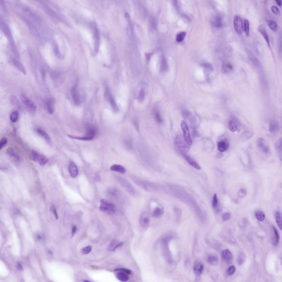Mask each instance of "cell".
I'll return each mask as SVG.
<instances>
[{
	"mask_svg": "<svg viewBox=\"0 0 282 282\" xmlns=\"http://www.w3.org/2000/svg\"><path fill=\"white\" fill-rule=\"evenodd\" d=\"M131 178L137 185L146 191L157 192L162 189L159 184L155 182L142 179L136 176H132Z\"/></svg>",
	"mask_w": 282,
	"mask_h": 282,
	"instance_id": "1",
	"label": "cell"
},
{
	"mask_svg": "<svg viewBox=\"0 0 282 282\" xmlns=\"http://www.w3.org/2000/svg\"><path fill=\"white\" fill-rule=\"evenodd\" d=\"M149 207L152 216L154 218H159L163 215L164 211L161 204L156 201H153L149 204Z\"/></svg>",
	"mask_w": 282,
	"mask_h": 282,
	"instance_id": "2",
	"label": "cell"
},
{
	"mask_svg": "<svg viewBox=\"0 0 282 282\" xmlns=\"http://www.w3.org/2000/svg\"><path fill=\"white\" fill-rule=\"evenodd\" d=\"M184 140L181 136H178L175 138L174 141L176 148L182 155L186 154V152L189 150V145Z\"/></svg>",
	"mask_w": 282,
	"mask_h": 282,
	"instance_id": "3",
	"label": "cell"
},
{
	"mask_svg": "<svg viewBox=\"0 0 282 282\" xmlns=\"http://www.w3.org/2000/svg\"><path fill=\"white\" fill-rule=\"evenodd\" d=\"M21 99L28 111L32 114L35 113L37 109V107L34 102L29 99L24 95H22L21 96Z\"/></svg>",
	"mask_w": 282,
	"mask_h": 282,
	"instance_id": "4",
	"label": "cell"
},
{
	"mask_svg": "<svg viewBox=\"0 0 282 282\" xmlns=\"http://www.w3.org/2000/svg\"><path fill=\"white\" fill-rule=\"evenodd\" d=\"M101 203L99 209L101 211L105 212L107 214L112 215L114 214L116 211V208L114 204L109 203L105 200L102 199L100 201Z\"/></svg>",
	"mask_w": 282,
	"mask_h": 282,
	"instance_id": "5",
	"label": "cell"
},
{
	"mask_svg": "<svg viewBox=\"0 0 282 282\" xmlns=\"http://www.w3.org/2000/svg\"><path fill=\"white\" fill-rule=\"evenodd\" d=\"M119 180L121 185L132 196L136 195L135 188L128 180L123 177H119Z\"/></svg>",
	"mask_w": 282,
	"mask_h": 282,
	"instance_id": "6",
	"label": "cell"
},
{
	"mask_svg": "<svg viewBox=\"0 0 282 282\" xmlns=\"http://www.w3.org/2000/svg\"><path fill=\"white\" fill-rule=\"evenodd\" d=\"M32 154L33 160L40 165L44 166L48 162V159L46 157L36 151L33 150Z\"/></svg>",
	"mask_w": 282,
	"mask_h": 282,
	"instance_id": "7",
	"label": "cell"
},
{
	"mask_svg": "<svg viewBox=\"0 0 282 282\" xmlns=\"http://www.w3.org/2000/svg\"><path fill=\"white\" fill-rule=\"evenodd\" d=\"M181 128L183 132L184 137V140L188 145L191 146L192 143V141L190 136L189 129L184 120H182L181 123Z\"/></svg>",
	"mask_w": 282,
	"mask_h": 282,
	"instance_id": "8",
	"label": "cell"
},
{
	"mask_svg": "<svg viewBox=\"0 0 282 282\" xmlns=\"http://www.w3.org/2000/svg\"><path fill=\"white\" fill-rule=\"evenodd\" d=\"M234 28L237 34L241 35L244 30L243 21L240 16H236L234 18L233 21Z\"/></svg>",
	"mask_w": 282,
	"mask_h": 282,
	"instance_id": "9",
	"label": "cell"
},
{
	"mask_svg": "<svg viewBox=\"0 0 282 282\" xmlns=\"http://www.w3.org/2000/svg\"><path fill=\"white\" fill-rule=\"evenodd\" d=\"M139 221L140 225L142 228L144 229L147 228L150 222L148 213L146 212H142L140 216Z\"/></svg>",
	"mask_w": 282,
	"mask_h": 282,
	"instance_id": "10",
	"label": "cell"
},
{
	"mask_svg": "<svg viewBox=\"0 0 282 282\" xmlns=\"http://www.w3.org/2000/svg\"><path fill=\"white\" fill-rule=\"evenodd\" d=\"M257 145L258 147L263 153H267L269 152V147L263 138H259L257 141Z\"/></svg>",
	"mask_w": 282,
	"mask_h": 282,
	"instance_id": "11",
	"label": "cell"
},
{
	"mask_svg": "<svg viewBox=\"0 0 282 282\" xmlns=\"http://www.w3.org/2000/svg\"><path fill=\"white\" fill-rule=\"evenodd\" d=\"M221 257L223 260L226 263H231L233 259V256L231 252L228 249L223 251L221 253Z\"/></svg>",
	"mask_w": 282,
	"mask_h": 282,
	"instance_id": "12",
	"label": "cell"
},
{
	"mask_svg": "<svg viewBox=\"0 0 282 282\" xmlns=\"http://www.w3.org/2000/svg\"><path fill=\"white\" fill-rule=\"evenodd\" d=\"M259 31L263 36L267 44L269 47L270 49V45L269 37L265 26L263 24L259 25L258 28Z\"/></svg>",
	"mask_w": 282,
	"mask_h": 282,
	"instance_id": "13",
	"label": "cell"
},
{
	"mask_svg": "<svg viewBox=\"0 0 282 282\" xmlns=\"http://www.w3.org/2000/svg\"><path fill=\"white\" fill-rule=\"evenodd\" d=\"M183 156L186 161L193 167L198 170L201 169L200 166L194 159L189 156L187 155L186 154H184L183 155Z\"/></svg>",
	"mask_w": 282,
	"mask_h": 282,
	"instance_id": "14",
	"label": "cell"
},
{
	"mask_svg": "<svg viewBox=\"0 0 282 282\" xmlns=\"http://www.w3.org/2000/svg\"><path fill=\"white\" fill-rule=\"evenodd\" d=\"M69 170L72 177L76 178L78 174V170L76 164L73 162H71L70 163Z\"/></svg>",
	"mask_w": 282,
	"mask_h": 282,
	"instance_id": "15",
	"label": "cell"
},
{
	"mask_svg": "<svg viewBox=\"0 0 282 282\" xmlns=\"http://www.w3.org/2000/svg\"><path fill=\"white\" fill-rule=\"evenodd\" d=\"M229 145L228 141L226 140H223L219 142L218 145V149L221 152L226 151L228 149Z\"/></svg>",
	"mask_w": 282,
	"mask_h": 282,
	"instance_id": "16",
	"label": "cell"
},
{
	"mask_svg": "<svg viewBox=\"0 0 282 282\" xmlns=\"http://www.w3.org/2000/svg\"><path fill=\"white\" fill-rule=\"evenodd\" d=\"M71 92V96L75 104L76 105H79L80 103V100L76 90V87L72 88Z\"/></svg>",
	"mask_w": 282,
	"mask_h": 282,
	"instance_id": "17",
	"label": "cell"
},
{
	"mask_svg": "<svg viewBox=\"0 0 282 282\" xmlns=\"http://www.w3.org/2000/svg\"><path fill=\"white\" fill-rule=\"evenodd\" d=\"M279 125L278 121L275 120L270 121L269 126V130L270 132H274L279 129Z\"/></svg>",
	"mask_w": 282,
	"mask_h": 282,
	"instance_id": "18",
	"label": "cell"
},
{
	"mask_svg": "<svg viewBox=\"0 0 282 282\" xmlns=\"http://www.w3.org/2000/svg\"><path fill=\"white\" fill-rule=\"evenodd\" d=\"M110 170L121 174H124L126 172V169L122 166L119 164H114L110 168Z\"/></svg>",
	"mask_w": 282,
	"mask_h": 282,
	"instance_id": "19",
	"label": "cell"
},
{
	"mask_svg": "<svg viewBox=\"0 0 282 282\" xmlns=\"http://www.w3.org/2000/svg\"><path fill=\"white\" fill-rule=\"evenodd\" d=\"M117 278L121 281L126 282L128 281L129 277L128 274L122 272H119L116 274Z\"/></svg>",
	"mask_w": 282,
	"mask_h": 282,
	"instance_id": "20",
	"label": "cell"
},
{
	"mask_svg": "<svg viewBox=\"0 0 282 282\" xmlns=\"http://www.w3.org/2000/svg\"><path fill=\"white\" fill-rule=\"evenodd\" d=\"M204 266L201 263H198L196 264L193 268V271L197 275H200L203 272Z\"/></svg>",
	"mask_w": 282,
	"mask_h": 282,
	"instance_id": "21",
	"label": "cell"
},
{
	"mask_svg": "<svg viewBox=\"0 0 282 282\" xmlns=\"http://www.w3.org/2000/svg\"><path fill=\"white\" fill-rule=\"evenodd\" d=\"M54 101L52 99H49L46 103L47 111L51 114H53L54 112Z\"/></svg>",
	"mask_w": 282,
	"mask_h": 282,
	"instance_id": "22",
	"label": "cell"
},
{
	"mask_svg": "<svg viewBox=\"0 0 282 282\" xmlns=\"http://www.w3.org/2000/svg\"><path fill=\"white\" fill-rule=\"evenodd\" d=\"M123 242H118L116 240H113L111 242L109 247L110 251H115L119 247L123 245Z\"/></svg>",
	"mask_w": 282,
	"mask_h": 282,
	"instance_id": "23",
	"label": "cell"
},
{
	"mask_svg": "<svg viewBox=\"0 0 282 282\" xmlns=\"http://www.w3.org/2000/svg\"><path fill=\"white\" fill-rule=\"evenodd\" d=\"M13 63L17 68L24 75H26V72L24 66L20 62L15 60H13Z\"/></svg>",
	"mask_w": 282,
	"mask_h": 282,
	"instance_id": "24",
	"label": "cell"
},
{
	"mask_svg": "<svg viewBox=\"0 0 282 282\" xmlns=\"http://www.w3.org/2000/svg\"><path fill=\"white\" fill-rule=\"evenodd\" d=\"M207 261L210 264L213 265V266H216L218 264L219 259L216 256H210L208 257Z\"/></svg>",
	"mask_w": 282,
	"mask_h": 282,
	"instance_id": "25",
	"label": "cell"
},
{
	"mask_svg": "<svg viewBox=\"0 0 282 282\" xmlns=\"http://www.w3.org/2000/svg\"><path fill=\"white\" fill-rule=\"evenodd\" d=\"M246 256L245 254L243 252H240L237 256V263L240 266L244 263L246 259Z\"/></svg>",
	"mask_w": 282,
	"mask_h": 282,
	"instance_id": "26",
	"label": "cell"
},
{
	"mask_svg": "<svg viewBox=\"0 0 282 282\" xmlns=\"http://www.w3.org/2000/svg\"><path fill=\"white\" fill-rule=\"evenodd\" d=\"M37 131L38 133L42 136L47 142H51L50 137L45 130L39 128L37 129Z\"/></svg>",
	"mask_w": 282,
	"mask_h": 282,
	"instance_id": "27",
	"label": "cell"
},
{
	"mask_svg": "<svg viewBox=\"0 0 282 282\" xmlns=\"http://www.w3.org/2000/svg\"><path fill=\"white\" fill-rule=\"evenodd\" d=\"M273 228L274 230V236L273 240V244L274 246H277L278 244L279 239V236L277 230L276 229L274 226L273 227Z\"/></svg>",
	"mask_w": 282,
	"mask_h": 282,
	"instance_id": "28",
	"label": "cell"
},
{
	"mask_svg": "<svg viewBox=\"0 0 282 282\" xmlns=\"http://www.w3.org/2000/svg\"><path fill=\"white\" fill-rule=\"evenodd\" d=\"M233 69V66L230 63L223 65L222 68L223 72L224 74H228L231 72Z\"/></svg>",
	"mask_w": 282,
	"mask_h": 282,
	"instance_id": "29",
	"label": "cell"
},
{
	"mask_svg": "<svg viewBox=\"0 0 282 282\" xmlns=\"http://www.w3.org/2000/svg\"><path fill=\"white\" fill-rule=\"evenodd\" d=\"M282 139H280L275 144V148L279 152L281 160L282 159Z\"/></svg>",
	"mask_w": 282,
	"mask_h": 282,
	"instance_id": "30",
	"label": "cell"
},
{
	"mask_svg": "<svg viewBox=\"0 0 282 282\" xmlns=\"http://www.w3.org/2000/svg\"><path fill=\"white\" fill-rule=\"evenodd\" d=\"M108 98L110 104L113 110L115 111H118V107L113 97L110 95Z\"/></svg>",
	"mask_w": 282,
	"mask_h": 282,
	"instance_id": "31",
	"label": "cell"
},
{
	"mask_svg": "<svg viewBox=\"0 0 282 282\" xmlns=\"http://www.w3.org/2000/svg\"><path fill=\"white\" fill-rule=\"evenodd\" d=\"M275 217L276 223L280 229L281 230L282 229V220L280 214L279 212L278 211L276 213Z\"/></svg>",
	"mask_w": 282,
	"mask_h": 282,
	"instance_id": "32",
	"label": "cell"
},
{
	"mask_svg": "<svg viewBox=\"0 0 282 282\" xmlns=\"http://www.w3.org/2000/svg\"><path fill=\"white\" fill-rule=\"evenodd\" d=\"M268 25L270 28L273 31L276 32L278 30V25L276 22L274 21L270 20L268 22Z\"/></svg>",
	"mask_w": 282,
	"mask_h": 282,
	"instance_id": "33",
	"label": "cell"
},
{
	"mask_svg": "<svg viewBox=\"0 0 282 282\" xmlns=\"http://www.w3.org/2000/svg\"><path fill=\"white\" fill-rule=\"evenodd\" d=\"M19 117L18 112L17 111H14L11 113L10 116V119L12 122L15 123L18 120Z\"/></svg>",
	"mask_w": 282,
	"mask_h": 282,
	"instance_id": "34",
	"label": "cell"
},
{
	"mask_svg": "<svg viewBox=\"0 0 282 282\" xmlns=\"http://www.w3.org/2000/svg\"><path fill=\"white\" fill-rule=\"evenodd\" d=\"M186 33L185 32H181L177 35L176 40L178 42H180L183 41L185 37Z\"/></svg>",
	"mask_w": 282,
	"mask_h": 282,
	"instance_id": "35",
	"label": "cell"
},
{
	"mask_svg": "<svg viewBox=\"0 0 282 282\" xmlns=\"http://www.w3.org/2000/svg\"><path fill=\"white\" fill-rule=\"evenodd\" d=\"M255 215L257 219L259 221H262L265 219V215L262 212L257 211L256 212Z\"/></svg>",
	"mask_w": 282,
	"mask_h": 282,
	"instance_id": "36",
	"label": "cell"
},
{
	"mask_svg": "<svg viewBox=\"0 0 282 282\" xmlns=\"http://www.w3.org/2000/svg\"><path fill=\"white\" fill-rule=\"evenodd\" d=\"M229 128L230 131L232 132L236 131L237 129V125L233 120L230 121L229 123Z\"/></svg>",
	"mask_w": 282,
	"mask_h": 282,
	"instance_id": "37",
	"label": "cell"
},
{
	"mask_svg": "<svg viewBox=\"0 0 282 282\" xmlns=\"http://www.w3.org/2000/svg\"><path fill=\"white\" fill-rule=\"evenodd\" d=\"M244 28L246 35L248 37L249 35V23L247 19L244 21Z\"/></svg>",
	"mask_w": 282,
	"mask_h": 282,
	"instance_id": "38",
	"label": "cell"
},
{
	"mask_svg": "<svg viewBox=\"0 0 282 282\" xmlns=\"http://www.w3.org/2000/svg\"><path fill=\"white\" fill-rule=\"evenodd\" d=\"M7 154L10 156L14 157L18 160L19 159V157L15 153L12 148H9L7 149Z\"/></svg>",
	"mask_w": 282,
	"mask_h": 282,
	"instance_id": "39",
	"label": "cell"
},
{
	"mask_svg": "<svg viewBox=\"0 0 282 282\" xmlns=\"http://www.w3.org/2000/svg\"><path fill=\"white\" fill-rule=\"evenodd\" d=\"M236 269L233 265L230 266L227 270L226 273L227 275L230 276L233 275L235 273Z\"/></svg>",
	"mask_w": 282,
	"mask_h": 282,
	"instance_id": "40",
	"label": "cell"
},
{
	"mask_svg": "<svg viewBox=\"0 0 282 282\" xmlns=\"http://www.w3.org/2000/svg\"><path fill=\"white\" fill-rule=\"evenodd\" d=\"M160 70L162 72H163L167 70L168 68V65L166 61L163 59L162 61V63L160 66Z\"/></svg>",
	"mask_w": 282,
	"mask_h": 282,
	"instance_id": "41",
	"label": "cell"
},
{
	"mask_svg": "<svg viewBox=\"0 0 282 282\" xmlns=\"http://www.w3.org/2000/svg\"><path fill=\"white\" fill-rule=\"evenodd\" d=\"M10 100L11 102H12L14 105H15V106H17L18 107H20V106H21L20 105L19 102L18 101V99L16 97L14 96H12L10 98Z\"/></svg>",
	"mask_w": 282,
	"mask_h": 282,
	"instance_id": "42",
	"label": "cell"
},
{
	"mask_svg": "<svg viewBox=\"0 0 282 282\" xmlns=\"http://www.w3.org/2000/svg\"><path fill=\"white\" fill-rule=\"evenodd\" d=\"M154 115L155 119L157 123H162L163 120L159 113L158 111L155 112Z\"/></svg>",
	"mask_w": 282,
	"mask_h": 282,
	"instance_id": "43",
	"label": "cell"
},
{
	"mask_svg": "<svg viewBox=\"0 0 282 282\" xmlns=\"http://www.w3.org/2000/svg\"><path fill=\"white\" fill-rule=\"evenodd\" d=\"M114 271L115 272H122L129 275L131 274L132 273L131 270L125 268L116 269L114 270Z\"/></svg>",
	"mask_w": 282,
	"mask_h": 282,
	"instance_id": "44",
	"label": "cell"
},
{
	"mask_svg": "<svg viewBox=\"0 0 282 282\" xmlns=\"http://www.w3.org/2000/svg\"><path fill=\"white\" fill-rule=\"evenodd\" d=\"M7 142L8 140L6 137L2 138L0 141V150H1L6 145Z\"/></svg>",
	"mask_w": 282,
	"mask_h": 282,
	"instance_id": "45",
	"label": "cell"
},
{
	"mask_svg": "<svg viewBox=\"0 0 282 282\" xmlns=\"http://www.w3.org/2000/svg\"><path fill=\"white\" fill-rule=\"evenodd\" d=\"M92 249V247L91 246H88L82 249L81 252L83 254H87L89 253Z\"/></svg>",
	"mask_w": 282,
	"mask_h": 282,
	"instance_id": "46",
	"label": "cell"
},
{
	"mask_svg": "<svg viewBox=\"0 0 282 282\" xmlns=\"http://www.w3.org/2000/svg\"><path fill=\"white\" fill-rule=\"evenodd\" d=\"M218 206V200L216 194L214 195L212 203V206L214 209H215Z\"/></svg>",
	"mask_w": 282,
	"mask_h": 282,
	"instance_id": "47",
	"label": "cell"
},
{
	"mask_svg": "<svg viewBox=\"0 0 282 282\" xmlns=\"http://www.w3.org/2000/svg\"><path fill=\"white\" fill-rule=\"evenodd\" d=\"M246 190L244 189H240L238 193V195L239 197L242 198L244 197L247 194Z\"/></svg>",
	"mask_w": 282,
	"mask_h": 282,
	"instance_id": "48",
	"label": "cell"
},
{
	"mask_svg": "<svg viewBox=\"0 0 282 282\" xmlns=\"http://www.w3.org/2000/svg\"><path fill=\"white\" fill-rule=\"evenodd\" d=\"M145 97V91L143 89L141 90L139 92V95H138V98H139V100L140 101H143Z\"/></svg>",
	"mask_w": 282,
	"mask_h": 282,
	"instance_id": "49",
	"label": "cell"
},
{
	"mask_svg": "<svg viewBox=\"0 0 282 282\" xmlns=\"http://www.w3.org/2000/svg\"><path fill=\"white\" fill-rule=\"evenodd\" d=\"M202 65L205 68V69L208 71H212L213 70L214 68L213 66L210 64L208 63H204Z\"/></svg>",
	"mask_w": 282,
	"mask_h": 282,
	"instance_id": "50",
	"label": "cell"
},
{
	"mask_svg": "<svg viewBox=\"0 0 282 282\" xmlns=\"http://www.w3.org/2000/svg\"><path fill=\"white\" fill-rule=\"evenodd\" d=\"M271 9L272 12L275 15H280L281 13L280 11L277 7L275 6H273L272 7Z\"/></svg>",
	"mask_w": 282,
	"mask_h": 282,
	"instance_id": "51",
	"label": "cell"
},
{
	"mask_svg": "<svg viewBox=\"0 0 282 282\" xmlns=\"http://www.w3.org/2000/svg\"><path fill=\"white\" fill-rule=\"evenodd\" d=\"M231 214L229 212H226L224 213L222 216V219L224 221H226L229 219L231 217Z\"/></svg>",
	"mask_w": 282,
	"mask_h": 282,
	"instance_id": "52",
	"label": "cell"
},
{
	"mask_svg": "<svg viewBox=\"0 0 282 282\" xmlns=\"http://www.w3.org/2000/svg\"><path fill=\"white\" fill-rule=\"evenodd\" d=\"M77 229L75 226H73L72 230V237H73L76 234Z\"/></svg>",
	"mask_w": 282,
	"mask_h": 282,
	"instance_id": "53",
	"label": "cell"
},
{
	"mask_svg": "<svg viewBox=\"0 0 282 282\" xmlns=\"http://www.w3.org/2000/svg\"><path fill=\"white\" fill-rule=\"evenodd\" d=\"M52 208L53 209V212L55 216V217H56V219H58V216L56 209L54 206H53Z\"/></svg>",
	"mask_w": 282,
	"mask_h": 282,
	"instance_id": "54",
	"label": "cell"
},
{
	"mask_svg": "<svg viewBox=\"0 0 282 282\" xmlns=\"http://www.w3.org/2000/svg\"><path fill=\"white\" fill-rule=\"evenodd\" d=\"M17 267L18 269L19 270L22 271L23 269V266H22L20 263L19 262H18L17 263Z\"/></svg>",
	"mask_w": 282,
	"mask_h": 282,
	"instance_id": "55",
	"label": "cell"
},
{
	"mask_svg": "<svg viewBox=\"0 0 282 282\" xmlns=\"http://www.w3.org/2000/svg\"><path fill=\"white\" fill-rule=\"evenodd\" d=\"M276 3L279 6H281L282 4V1L281 0H277L276 1Z\"/></svg>",
	"mask_w": 282,
	"mask_h": 282,
	"instance_id": "56",
	"label": "cell"
},
{
	"mask_svg": "<svg viewBox=\"0 0 282 282\" xmlns=\"http://www.w3.org/2000/svg\"><path fill=\"white\" fill-rule=\"evenodd\" d=\"M42 197L43 200L45 201L46 200V196L45 194V193L44 192H42Z\"/></svg>",
	"mask_w": 282,
	"mask_h": 282,
	"instance_id": "57",
	"label": "cell"
},
{
	"mask_svg": "<svg viewBox=\"0 0 282 282\" xmlns=\"http://www.w3.org/2000/svg\"><path fill=\"white\" fill-rule=\"evenodd\" d=\"M83 281H84V282H90V281H89L87 280H83Z\"/></svg>",
	"mask_w": 282,
	"mask_h": 282,
	"instance_id": "58",
	"label": "cell"
},
{
	"mask_svg": "<svg viewBox=\"0 0 282 282\" xmlns=\"http://www.w3.org/2000/svg\"><path fill=\"white\" fill-rule=\"evenodd\" d=\"M38 238L39 239H40L41 238V236H38Z\"/></svg>",
	"mask_w": 282,
	"mask_h": 282,
	"instance_id": "59",
	"label": "cell"
}]
</instances>
